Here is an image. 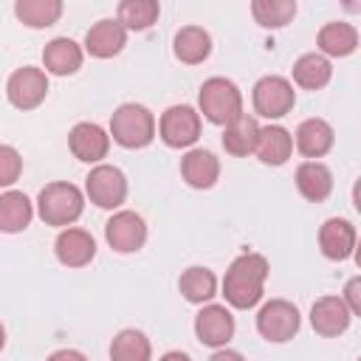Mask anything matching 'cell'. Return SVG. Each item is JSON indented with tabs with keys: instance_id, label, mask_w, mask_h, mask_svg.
<instances>
[{
	"instance_id": "1",
	"label": "cell",
	"mask_w": 361,
	"mask_h": 361,
	"mask_svg": "<svg viewBox=\"0 0 361 361\" xmlns=\"http://www.w3.org/2000/svg\"><path fill=\"white\" fill-rule=\"evenodd\" d=\"M271 265L262 254L245 251L237 259H231L226 276H223V299L234 310H251L262 302L265 282H268Z\"/></svg>"
},
{
	"instance_id": "2",
	"label": "cell",
	"mask_w": 361,
	"mask_h": 361,
	"mask_svg": "<svg viewBox=\"0 0 361 361\" xmlns=\"http://www.w3.org/2000/svg\"><path fill=\"white\" fill-rule=\"evenodd\" d=\"M37 214L45 226H56V228H68L73 226L82 212H85V192L76 183L68 180H54L45 183L37 195Z\"/></svg>"
},
{
	"instance_id": "3",
	"label": "cell",
	"mask_w": 361,
	"mask_h": 361,
	"mask_svg": "<svg viewBox=\"0 0 361 361\" xmlns=\"http://www.w3.org/2000/svg\"><path fill=\"white\" fill-rule=\"evenodd\" d=\"M197 113L209 124L228 127L231 121H237L245 113L243 110V93H240V87L231 79H226V76L206 79L200 85V90H197Z\"/></svg>"
},
{
	"instance_id": "4",
	"label": "cell",
	"mask_w": 361,
	"mask_h": 361,
	"mask_svg": "<svg viewBox=\"0 0 361 361\" xmlns=\"http://www.w3.org/2000/svg\"><path fill=\"white\" fill-rule=\"evenodd\" d=\"M155 133H158V124H155L152 110L138 104V102H124L110 116L107 135L118 147H124V149H144V147H149Z\"/></svg>"
},
{
	"instance_id": "5",
	"label": "cell",
	"mask_w": 361,
	"mask_h": 361,
	"mask_svg": "<svg viewBox=\"0 0 361 361\" xmlns=\"http://www.w3.org/2000/svg\"><path fill=\"white\" fill-rule=\"evenodd\" d=\"M203 133V118L192 104H172L161 113L158 138L172 149H192Z\"/></svg>"
},
{
	"instance_id": "6",
	"label": "cell",
	"mask_w": 361,
	"mask_h": 361,
	"mask_svg": "<svg viewBox=\"0 0 361 361\" xmlns=\"http://www.w3.org/2000/svg\"><path fill=\"white\" fill-rule=\"evenodd\" d=\"M251 104H254L257 116L271 118V121L288 116L296 104L293 82L285 79V76H276V73H268V76L257 79V85L251 87Z\"/></svg>"
},
{
	"instance_id": "7",
	"label": "cell",
	"mask_w": 361,
	"mask_h": 361,
	"mask_svg": "<svg viewBox=\"0 0 361 361\" xmlns=\"http://www.w3.org/2000/svg\"><path fill=\"white\" fill-rule=\"evenodd\" d=\"M302 327V313L288 299H271L257 310V333L271 344L290 341Z\"/></svg>"
},
{
	"instance_id": "8",
	"label": "cell",
	"mask_w": 361,
	"mask_h": 361,
	"mask_svg": "<svg viewBox=\"0 0 361 361\" xmlns=\"http://www.w3.org/2000/svg\"><path fill=\"white\" fill-rule=\"evenodd\" d=\"M85 195L99 209H118L127 200V178L113 164H96L85 178Z\"/></svg>"
},
{
	"instance_id": "9",
	"label": "cell",
	"mask_w": 361,
	"mask_h": 361,
	"mask_svg": "<svg viewBox=\"0 0 361 361\" xmlns=\"http://www.w3.org/2000/svg\"><path fill=\"white\" fill-rule=\"evenodd\" d=\"M48 96V73L34 65L17 68L6 82V99L17 110H34Z\"/></svg>"
},
{
	"instance_id": "10",
	"label": "cell",
	"mask_w": 361,
	"mask_h": 361,
	"mask_svg": "<svg viewBox=\"0 0 361 361\" xmlns=\"http://www.w3.org/2000/svg\"><path fill=\"white\" fill-rule=\"evenodd\" d=\"M104 240L116 254H135L147 243V223L138 212L118 209L104 223Z\"/></svg>"
},
{
	"instance_id": "11",
	"label": "cell",
	"mask_w": 361,
	"mask_h": 361,
	"mask_svg": "<svg viewBox=\"0 0 361 361\" xmlns=\"http://www.w3.org/2000/svg\"><path fill=\"white\" fill-rule=\"evenodd\" d=\"M234 327H237L234 324V316H231V310L226 305L209 302L195 316V336H197L200 344H206L212 350L226 347L234 338Z\"/></svg>"
},
{
	"instance_id": "12",
	"label": "cell",
	"mask_w": 361,
	"mask_h": 361,
	"mask_svg": "<svg viewBox=\"0 0 361 361\" xmlns=\"http://www.w3.org/2000/svg\"><path fill=\"white\" fill-rule=\"evenodd\" d=\"M68 147L82 164H102L110 152V135L96 121H79L68 133Z\"/></svg>"
},
{
	"instance_id": "13",
	"label": "cell",
	"mask_w": 361,
	"mask_h": 361,
	"mask_svg": "<svg viewBox=\"0 0 361 361\" xmlns=\"http://www.w3.org/2000/svg\"><path fill=\"white\" fill-rule=\"evenodd\" d=\"M358 245V231L347 217H327L319 226V248L327 259L344 262L355 254Z\"/></svg>"
},
{
	"instance_id": "14",
	"label": "cell",
	"mask_w": 361,
	"mask_h": 361,
	"mask_svg": "<svg viewBox=\"0 0 361 361\" xmlns=\"http://www.w3.org/2000/svg\"><path fill=\"white\" fill-rule=\"evenodd\" d=\"M54 254H56L59 265H65V268H85L96 257V240H93L90 231L76 228V226H68V228H62L56 234Z\"/></svg>"
},
{
	"instance_id": "15",
	"label": "cell",
	"mask_w": 361,
	"mask_h": 361,
	"mask_svg": "<svg viewBox=\"0 0 361 361\" xmlns=\"http://www.w3.org/2000/svg\"><path fill=\"white\" fill-rule=\"evenodd\" d=\"M124 45H127V28L116 17H104L93 23L85 34V51L93 59H113L124 51Z\"/></svg>"
},
{
	"instance_id": "16",
	"label": "cell",
	"mask_w": 361,
	"mask_h": 361,
	"mask_svg": "<svg viewBox=\"0 0 361 361\" xmlns=\"http://www.w3.org/2000/svg\"><path fill=\"white\" fill-rule=\"evenodd\" d=\"M350 322H353V313L347 310L341 296H319L310 307V327L322 338H336L347 333Z\"/></svg>"
},
{
	"instance_id": "17",
	"label": "cell",
	"mask_w": 361,
	"mask_h": 361,
	"mask_svg": "<svg viewBox=\"0 0 361 361\" xmlns=\"http://www.w3.org/2000/svg\"><path fill=\"white\" fill-rule=\"evenodd\" d=\"M336 144V130L330 121L313 116V118H305L296 133H293V147L307 158V161H319L324 158Z\"/></svg>"
},
{
	"instance_id": "18",
	"label": "cell",
	"mask_w": 361,
	"mask_h": 361,
	"mask_svg": "<svg viewBox=\"0 0 361 361\" xmlns=\"http://www.w3.org/2000/svg\"><path fill=\"white\" fill-rule=\"evenodd\" d=\"M180 178L192 189H212L220 178V158L212 149L192 147L180 158Z\"/></svg>"
},
{
	"instance_id": "19",
	"label": "cell",
	"mask_w": 361,
	"mask_h": 361,
	"mask_svg": "<svg viewBox=\"0 0 361 361\" xmlns=\"http://www.w3.org/2000/svg\"><path fill=\"white\" fill-rule=\"evenodd\" d=\"M82 59H85V51L71 37H54L42 48V71L54 76H73L82 68Z\"/></svg>"
},
{
	"instance_id": "20",
	"label": "cell",
	"mask_w": 361,
	"mask_h": 361,
	"mask_svg": "<svg viewBox=\"0 0 361 361\" xmlns=\"http://www.w3.org/2000/svg\"><path fill=\"white\" fill-rule=\"evenodd\" d=\"M296 189L307 203H324L333 192V172L322 161H302L296 166Z\"/></svg>"
},
{
	"instance_id": "21",
	"label": "cell",
	"mask_w": 361,
	"mask_h": 361,
	"mask_svg": "<svg viewBox=\"0 0 361 361\" xmlns=\"http://www.w3.org/2000/svg\"><path fill=\"white\" fill-rule=\"evenodd\" d=\"M316 45H319V54L322 56H333V59H344L350 54H355L358 48V31L355 25L344 23V20H333V23H324L316 34Z\"/></svg>"
},
{
	"instance_id": "22",
	"label": "cell",
	"mask_w": 361,
	"mask_h": 361,
	"mask_svg": "<svg viewBox=\"0 0 361 361\" xmlns=\"http://www.w3.org/2000/svg\"><path fill=\"white\" fill-rule=\"evenodd\" d=\"M172 54L183 65H200L212 54V34L200 25H183L172 37Z\"/></svg>"
},
{
	"instance_id": "23",
	"label": "cell",
	"mask_w": 361,
	"mask_h": 361,
	"mask_svg": "<svg viewBox=\"0 0 361 361\" xmlns=\"http://www.w3.org/2000/svg\"><path fill=\"white\" fill-rule=\"evenodd\" d=\"M254 155H257L265 166H282V164H288V158L293 155V135H290L282 124L259 127V141H257Z\"/></svg>"
},
{
	"instance_id": "24",
	"label": "cell",
	"mask_w": 361,
	"mask_h": 361,
	"mask_svg": "<svg viewBox=\"0 0 361 361\" xmlns=\"http://www.w3.org/2000/svg\"><path fill=\"white\" fill-rule=\"evenodd\" d=\"M31 220H34V203L25 192L8 189L0 195V231L20 234L31 226Z\"/></svg>"
},
{
	"instance_id": "25",
	"label": "cell",
	"mask_w": 361,
	"mask_h": 361,
	"mask_svg": "<svg viewBox=\"0 0 361 361\" xmlns=\"http://www.w3.org/2000/svg\"><path fill=\"white\" fill-rule=\"evenodd\" d=\"M259 121L248 113H243L237 121H231L228 127H223V149L234 158H248L257 149L259 141Z\"/></svg>"
},
{
	"instance_id": "26",
	"label": "cell",
	"mask_w": 361,
	"mask_h": 361,
	"mask_svg": "<svg viewBox=\"0 0 361 361\" xmlns=\"http://www.w3.org/2000/svg\"><path fill=\"white\" fill-rule=\"evenodd\" d=\"M178 290L189 305L203 307L217 296V276L206 265H189L178 279Z\"/></svg>"
},
{
	"instance_id": "27",
	"label": "cell",
	"mask_w": 361,
	"mask_h": 361,
	"mask_svg": "<svg viewBox=\"0 0 361 361\" xmlns=\"http://www.w3.org/2000/svg\"><path fill=\"white\" fill-rule=\"evenodd\" d=\"M333 79V65L327 56H322L319 51H310V54H302L296 62H293V82L302 87V90H322L327 87Z\"/></svg>"
},
{
	"instance_id": "28",
	"label": "cell",
	"mask_w": 361,
	"mask_h": 361,
	"mask_svg": "<svg viewBox=\"0 0 361 361\" xmlns=\"http://www.w3.org/2000/svg\"><path fill=\"white\" fill-rule=\"evenodd\" d=\"M110 361H152V344L147 333L124 327L110 341Z\"/></svg>"
},
{
	"instance_id": "29",
	"label": "cell",
	"mask_w": 361,
	"mask_h": 361,
	"mask_svg": "<svg viewBox=\"0 0 361 361\" xmlns=\"http://www.w3.org/2000/svg\"><path fill=\"white\" fill-rule=\"evenodd\" d=\"M62 11H65L62 0H17L14 3L17 20L28 28H48L62 17Z\"/></svg>"
},
{
	"instance_id": "30",
	"label": "cell",
	"mask_w": 361,
	"mask_h": 361,
	"mask_svg": "<svg viewBox=\"0 0 361 361\" xmlns=\"http://www.w3.org/2000/svg\"><path fill=\"white\" fill-rule=\"evenodd\" d=\"M161 6L158 0H121L116 8V20L127 31H147L158 23Z\"/></svg>"
},
{
	"instance_id": "31",
	"label": "cell",
	"mask_w": 361,
	"mask_h": 361,
	"mask_svg": "<svg viewBox=\"0 0 361 361\" xmlns=\"http://www.w3.org/2000/svg\"><path fill=\"white\" fill-rule=\"evenodd\" d=\"M251 14L262 28H285L296 17V0H254Z\"/></svg>"
},
{
	"instance_id": "32",
	"label": "cell",
	"mask_w": 361,
	"mask_h": 361,
	"mask_svg": "<svg viewBox=\"0 0 361 361\" xmlns=\"http://www.w3.org/2000/svg\"><path fill=\"white\" fill-rule=\"evenodd\" d=\"M23 175V155L11 144H0V189H8Z\"/></svg>"
},
{
	"instance_id": "33",
	"label": "cell",
	"mask_w": 361,
	"mask_h": 361,
	"mask_svg": "<svg viewBox=\"0 0 361 361\" xmlns=\"http://www.w3.org/2000/svg\"><path fill=\"white\" fill-rule=\"evenodd\" d=\"M341 302L347 305V310H350L353 316H361V276H353V279L344 285Z\"/></svg>"
},
{
	"instance_id": "34",
	"label": "cell",
	"mask_w": 361,
	"mask_h": 361,
	"mask_svg": "<svg viewBox=\"0 0 361 361\" xmlns=\"http://www.w3.org/2000/svg\"><path fill=\"white\" fill-rule=\"evenodd\" d=\"M45 361H90L82 350H73V347H62V350H54Z\"/></svg>"
},
{
	"instance_id": "35",
	"label": "cell",
	"mask_w": 361,
	"mask_h": 361,
	"mask_svg": "<svg viewBox=\"0 0 361 361\" xmlns=\"http://www.w3.org/2000/svg\"><path fill=\"white\" fill-rule=\"evenodd\" d=\"M209 361H245V355H243V353H237V350L220 347V350H214V353L209 355Z\"/></svg>"
},
{
	"instance_id": "36",
	"label": "cell",
	"mask_w": 361,
	"mask_h": 361,
	"mask_svg": "<svg viewBox=\"0 0 361 361\" xmlns=\"http://www.w3.org/2000/svg\"><path fill=\"white\" fill-rule=\"evenodd\" d=\"M158 361H192V355L183 353V350H169V353H164Z\"/></svg>"
},
{
	"instance_id": "37",
	"label": "cell",
	"mask_w": 361,
	"mask_h": 361,
	"mask_svg": "<svg viewBox=\"0 0 361 361\" xmlns=\"http://www.w3.org/2000/svg\"><path fill=\"white\" fill-rule=\"evenodd\" d=\"M3 347H6V327L0 324V353H3Z\"/></svg>"
}]
</instances>
